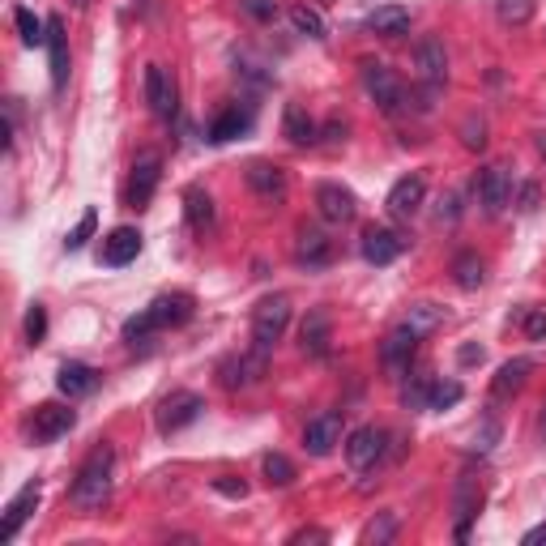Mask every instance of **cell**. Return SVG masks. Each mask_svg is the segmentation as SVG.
<instances>
[{"label": "cell", "instance_id": "f1b7e54d", "mask_svg": "<svg viewBox=\"0 0 546 546\" xmlns=\"http://www.w3.org/2000/svg\"><path fill=\"white\" fill-rule=\"evenodd\" d=\"M47 56H52V86L64 90V82H69V43H64L60 18H47Z\"/></svg>", "mask_w": 546, "mask_h": 546}, {"label": "cell", "instance_id": "ac0fdd59", "mask_svg": "<svg viewBox=\"0 0 546 546\" xmlns=\"http://www.w3.org/2000/svg\"><path fill=\"white\" fill-rule=\"evenodd\" d=\"M299 346H303V355H308V359H325L329 355V346H333V320H329L325 308H312L308 316H303Z\"/></svg>", "mask_w": 546, "mask_h": 546}, {"label": "cell", "instance_id": "f907efd6", "mask_svg": "<svg viewBox=\"0 0 546 546\" xmlns=\"http://www.w3.org/2000/svg\"><path fill=\"white\" fill-rule=\"evenodd\" d=\"M299 542H329V534H325V529H295L291 546H299Z\"/></svg>", "mask_w": 546, "mask_h": 546}, {"label": "cell", "instance_id": "f546056e", "mask_svg": "<svg viewBox=\"0 0 546 546\" xmlns=\"http://www.w3.org/2000/svg\"><path fill=\"white\" fill-rule=\"evenodd\" d=\"M367 26H372V35H380V39H397L410 30V9L406 5H380L372 18H367Z\"/></svg>", "mask_w": 546, "mask_h": 546}, {"label": "cell", "instance_id": "9a60e30c", "mask_svg": "<svg viewBox=\"0 0 546 546\" xmlns=\"http://www.w3.org/2000/svg\"><path fill=\"white\" fill-rule=\"evenodd\" d=\"M146 312L154 320V329H180L197 316V299H192L188 291H167V295H158Z\"/></svg>", "mask_w": 546, "mask_h": 546}, {"label": "cell", "instance_id": "44dd1931", "mask_svg": "<svg viewBox=\"0 0 546 546\" xmlns=\"http://www.w3.org/2000/svg\"><path fill=\"white\" fill-rule=\"evenodd\" d=\"M423 197H427V180L423 175H401V180L389 188V214L393 218H414L423 210Z\"/></svg>", "mask_w": 546, "mask_h": 546}, {"label": "cell", "instance_id": "8fae6325", "mask_svg": "<svg viewBox=\"0 0 546 546\" xmlns=\"http://www.w3.org/2000/svg\"><path fill=\"white\" fill-rule=\"evenodd\" d=\"M414 69H419V82L431 90H440L448 82V52L436 35H423L414 43Z\"/></svg>", "mask_w": 546, "mask_h": 546}, {"label": "cell", "instance_id": "7dc6e473", "mask_svg": "<svg viewBox=\"0 0 546 546\" xmlns=\"http://www.w3.org/2000/svg\"><path fill=\"white\" fill-rule=\"evenodd\" d=\"M214 491L227 495V500H244V495H248V483H239V478H214Z\"/></svg>", "mask_w": 546, "mask_h": 546}, {"label": "cell", "instance_id": "d6986e66", "mask_svg": "<svg viewBox=\"0 0 546 546\" xmlns=\"http://www.w3.org/2000/svg\"><path fill=\"white\" fill-rule=\"evenodd\" d=\"M483 508V483L474 474H461L453 487V512H457V538H470V521Z\"/></svg>", "mask_w": 546, "mask_h": 546}, {"label": "cell", "instance_id": "60d3db41", "mask_svg": "<svg viewBox=\"0 0 546 546\" xmlns=\"http://www.w3.org/2000/svg\"><path fill=\"white\" fill-rule=\"evenodd\" d=\"M427 397H431V376H423V372L406 384V393H401V401H406V410L427 406Z\"/></svg>", "mask_w": 546, "mask_h": 546}, {"label": "cell", "instance_id": "7bdbcfd3", "mask_svg": "<svg viewBox=\"0 0 546 546\" xmlns=\"http://www.w3.org/2000/svg\"><path fill=\"white\" fill-rule=\"evenodd\" d=\"M239 9L248 13L256 22H273L278 18V0H239Z\"/></svg>", "mask_w": 546, "mask_h": 546}, {"label": "cell", "instance_id": "52a82bcc", "mask_svg": "<svg viewBox=\"0 0 546 546\" xmlns=\"http://www.w3.org/2000/svg\"><path fill=\"white\" fill-rule=\"evenodd\" d=\"M512 171L508 163H491L474 175V192H478V205H483V214L495 218V214H504V205L512 201Z\"/></svg>", "mask_w": 546, "mask_h": 546}, {"label": "cell", "instance_id": "ee69618b", "mask_svg": "<svg viewBox=\"0 0 546 546\" xmlns=\"http://www.w3.org/2000/svg\"><path fill=\"white\" fill-rule=\"evenodd\" d=\"M521 325H525V337H529V342H546V312H542V308H529Z\"/></svg>", "mask_w": 546, "mask_h": 546}, {"label": "cell", "instance_id": "11a10c76", "mask_svg": "<svg viewBox=\"0 0 546 546\" xmlns=\"http://www.w3.org/2000/svg\"><path fill=\"white\" fill-rule=\"evenodd\" d=\"M542 431H546V414H542Z\"/></svg>", "mask_w": 546, "mask_h": 546}, {"label": "cell", "instance_id": "5bb4252c", "mask_svg": "<svg viewBox=\"0 0 546 546\" xmlns=\"http://www.w3.org/2000/svg\"><path fill=\"white\" fill-rule=\"evenodd\" d=\"M146 103L158 120H175V111H180V94H175V82L167 77L163 64H146Z\"/></svg>", "mask_w": 546, "mask_h": 546}, {"label": "cell", "instance_id": "cb8c5ba5", "mask_svg": "<svg viewBox=\"0 0 546 546\" xmlns=\"http://www.w3.org/2000/svg\"><path fill=\"white\" fill-rule=\"evenodd\" d=\"M56 389H60L64 397H69V401L90 397L94 389H99V372H94L90 363L69 359V363H60V372H56Z\"/></svg>", "mask_w": 546, "mask_h": 546}, {"label": "cell", "instance_id": "e575fe53", "mask_svg": "<svg viewBox=\"0 0 546 546\" xmlns=\"http://www.w3.org/2000/svg\"><path fill=\"white\" fill-rule=\"evenodd\" d=\"M393 534H397V512H380L376 521L363 525L359 542H363V546H384V542H393Z\"/></svg>", "mask_w": 546, "mask_h": 546}, {"label": "cell", "instance_id": "ab89813d", "mask_svg": "<svg viewBox=\"0 0 546 546\" xmlns=\"http://www.w3.org/2000/svg\"><path fill=\"white\" fill-rule=\"evenodd\" d=\"M461 146L465 150H487V120L483 116H470L461 124Z\"/></svg>", "mask_w": 546, "mask_h": 546}, {"label": "cell", "instance_id": "4dcf8cb0", "mask_svg": "<svg viewBox=\"0 0 546 546\" xmlns=\"http://www.w3.org/2000/svg\"><path fill=\"white\" fill-rule=\"evenodd\" d=\"M453 282L461 286V291H478V286L487 282V265H483V256L478 252H457L453 256Z\"/></svg>", "mask_w": 546, "mask_h": 546}, {"label": "cell", "instance_id": "db71d44e", "mask_svg": "<svg viewBox=\"0 0 546 546\" xmlns=\"http://www.w3.org/2000/svg\"><path fill=\"white\" fill-rule=\"evenodd\" d=\"M534 146H538V154L546 158V128H538V133H534Z\"/></svg>", "mask_w": 546, "mask_h": 546}, {"label": "cell", "instance_id": "74e56055", "mask_svg": "<svg viewBox=\"0 0 546 546\" xmlns=\"http://www.w3.org/2000/svg\"><path fill=\"white\" fill-rule=\"evenodd\" d=\"M13 22H18V30H22V43H26V47H39V43H47V22H39L30 9H18V13H13Z\"/></svg>", "mask_w": 546, "mask_h": 546}, {"label": "cell", "instance_id": "b9f144b4", "mask_svg": "<svg viewBox=\"0 0 546 546\" xmlns=\"http://www.w3.org/2000/svg\"><path fill=\"white\" fill-rule=\"evenodd\" d=\"M43 337H47V308H43V303H35V308L26 312V342L39 346Z\"/></svg>", "mask_w": 546, "mask_h": 546}, {"label": "cell", "instance_id": "2e32d148", "mask_svg": "<svg viewBox=\"0 0 546 546\" xmlns=\"http://www.w3.org/2000/svg\"><path fill=\"white\" fill-rule=\"evenodd\" d=\"M244 180H248V188H252L261 201H286V192H291V180H286V171H282L278 163H265V158L248 163Z\"/></svg>", "mask_w": 546, "mask_h": 546}, {"label": "cell", "instance_id": "1f68e13d", "mask_svg": "<svg viewBox=\"0 0 546 546\" xmlns=\"http://www.w3.org/2000/svg\"><path fill=\"white\" fill-rule=\"evenodd\" d=\"M406 325H410V329H419V333H436V329L444 325V308H440V303H431V299L410 303Z\"/></svg>", "mask_w": 546, "mask_h": 546}, {"label": "cell", "instance_id": "f5cc1de1", "mask_svg": "<svg viewBox=\"0 0 546 546\" xmlns=\"http://www.w3.org/2000/svg\"><path fill=\"white\" fill-rule=\"evenodd\" d=\"M546 542V525H538V529H529L525 534V546H542Z\"/></svg>", "mask_w": 546, "mask_h": 546}, {"label": "cell", "instance_id": "277c9868", "mask_svg": "<svg viewBox=\"0 0 546 546\" xmlns=\"http://www.w3.org/2000/svg\"><path fill=\"white\" fill-rule=\"evenodd\" d=\"M158 180H163V154L158 150H141L133 158V171H128V188H124V201L133 210H146L158 192Z\"/></svg>", "mask_w": 546, "mask_h": 546}, {"label": "cell", "instance_id": "7c38bea8", "mask_svg": "<svg viewBox=\"0 0 546 546\" xmlns=\"http://www.w3.org/2000/svg\"><path fill=\"white\" fill-rule=\"evenodd\" d=\"M316 210L325 222H333V227H346V222H355L359 214V201H355V192L342 188V184H316Z\"/></svg>", "mask_w": 546, "mask_h": 546}, {"label": "cell", "instance_id": "5b68a950", "mask_svg": "<svg viewBox=\"0 0 546 546\" xmlns=\"http://www.w3.org/2000/svg\"><path fill=\"white\" fill-rule=\"evenodd\" d=\"M201 410H205L201 393H192V389H175V393H167L163 401H158L154 423H158V431H163V436H175V431H184L188 423H197V419H201Z\"/></svg>", "mask_w": 546, "mask_h": 546}, {"label": "cell", "instance_id": "6da1fadb", "mask_svg": "<svg viewBox=\"0 0 546 546\" xmlns=\"http://www.w3.org/2000/svg\"><path fill=\"white\" fill-rule=\"evenodd\" d=\"M111 478H116V448L99 444V448H94V453L82 461V470H77L69 500L82 508V512H99V508L111 500Z\"/></svg>", "mask_w": 546, "mask_h": 546}, {"label": "cell", "instance_id": "83f0119b", "mask_svg": "<svg viewBox=\"0 0 546 546\" xmlns=\"http://www.w3.org/2000/svg\"><path fill=\"white\" fill-rule=\"evenodd\" d=\"M184 214H188V227L192 231H214V222H218V210H214V197L205 192L201 184H192L184 188Z\"/></svg>", "mask_w": 546, "mask_h": 546}, {"label": "cell", "instance_id": "4316f807", "mask_svg": "<svg viewBox=\"0 0 546 546\" xmlns=\"http://www.w3.org/2000/svg\"><path fill=\"white\" fill-rule=\"evenodd\" d=\"M282 137L291 141V146H316V141H320V128H316V120L308 116V107H303V103H286Z\"/></svg>", "mask_w": 546, "mask_h": 546}, {"label": "cell", "instance_id": "f6af8a7d", "mask_svg": "<svg viewBox=\"0 0 546 546\" xmlns=\"http://www.w3.org/2000/svg\"><path fill=\"white\" fill-rule=\"evenodd\" d=\"M436 218H440V222H457V218H461V192H440Z\"/></svg>", "mask_w": 546, "mask_h": 546}, {"label": "cell", "instance_id": "d6a6232c", "mask_svg": "<svg viewBox=\"0 0 546 546\" xmlns=\"http://www.w3.org/2000/svg\"><path fill=\"white\" fill-rule=\"evenodd\" d=\"M291 26L299 30V35H308V39H325L329 35V26H325V18H320V9H312V5H291Z\"/></svg>", "mask_w": 546, "mask_h": 546}, {"label": "cell", "instance_id": "603a6c76", "mask_svg": "<svg viewBox=\"0 0 546 546\" xmlns=\"http://www.w3.org/2000/svg\"><path fill=\"white\" fill-rule=\"evenodd\" d=\"M137 252H141V231H137V227H116V231L103 239L99 261L111 265V269H120V265H128V261H137Z\"/></svg>", "mask_w": 546, "mask_h": 546}, {"label": "cell", "instance_id": "484cf974", "mask_svg": "<svg viewBox=\"0 0 546 546\" xmlns=\"http://www.w3.org/2000/svg\"><path fill=\"white\" fill-rule=\"evenodd\" d=\"M252 128V111L248 107H239V103H231V107H222L218 116H214V124H210V137L214 146H227V141H235V137H244Z\"/></svg>", "mask_w": 546, "mask_h": 546}, {"label": "cell", "instance_id": "c3c4849f", "mask_svg": "<svg viewBox=\"0 0 546 546\" xmlns=\"http://www.w3.org/2000/svg\"><path fill=\"white\" fill-rule=\"evenodd\" d=\"M512 205H517L521 214L538 210V184H521V188H517V201H512Z\"/></svg>", "mask_w": 546, "mask_h": 546}, {"label": "cell", "instance_id": "30bf717a", "mask_svg": "<svg viewBox=\"0 0 546 546\" xmlns=\"http://www.w3.org/2000/svg\"><path fill=\"white\" fill-rule=\"evenodd\" d=\"M384 444H389V431L384 427H359L346 436V461L350 470H372V465L384 457Z\"/></svg>", "mask_w": 546, "mask_h": 546}, {"label": "cell", "instance_id": "f35d334b", "mask_svg": "<svg viewBox=\"0 0 546 546\" xmlns=\"http://www.w3.org/2000/svg\"><path fill=\"white\" fill-rule=\"evenodd\" d=\"M94 227H99V214L86 210L82 218H77V227H73L69 235H64V248H69V252H82V248H86V239L94 235Z\"/></svg>", "mask_w": 546, "mask_h": 546}, {"label": "cell", "instance_id": "7402d4cb", "mask_svg": "<svg viewBox=\"0 0 546 546\" xmlns=\"http://www.w3.org/2000/svg\"><path fill=\"white\" fill-rule=\"evenodd\" d=\"M39 483H26L18 495H13V500H9V508H5V521H0V538H5V542H13V538H18V529L30 521V517H35V508H39Z\"/></svg>", "mask_w": 546, "mask_h": 546}, {"label": "cell", "instance_id": "ba28073f", "mask_svg": "<svg viewBox=\"0 0 546 546\" xmlns=\"http://www.w3.org/2000/svg\"><path fill=\"white\" fill-rule=\"evenodd\" d=\"M419 329H410V325H397L389 337L380 342V363H384V372L389 376H406L410 372V363H414V350H419Z\"/></svg>", "mask_w": 546, "mask_h": 546}, {"label": "cell", "instance_id": "816d5d0a", "mask_svg": "<svg viewBox=\"0 0 546 546\" xmlns=\"http://www.w3.org/2000/svg\"><path fill=\"white\" fill-rule=\"evenodd\" d=\"M346 133H350V124L333 116V120H329V128H325V133H320V137H329V141H333V146H337V141H346Z\"/></svg>", "mask_w": 546, "mask_h": 546}, {"label": "cell", "instance_id": "3957f363", "mask_svg": "<svg viewBox=\"0 0 546 546\" xmlns=\"http://www.w3.org/2000/svg\"><path fill=\"white\" fill-rule=\"evenodd\" d=\"M363 90L372 94V103L384 111V116H397V111H406L410 94L406 86L397 82V73L389 69V64H376V60H363Z\"/></svg>", "mask_w": 546, "mask_h": 546}, {"label": "cell", "instance_id": "4fadbf2b", "mask_svg": "<svg viewBox=\"0 0 546 546\" xmlns=\"http://www.w3.org/2000/svg\"><path fill=\"white\" fill-rule=\"evenodd\" d=\"M337 444H342V414L320 410L316 419H308V427H303V448H308L312 457H329Z\"/></svg>", "mask_w": 546, "mask_h": 546}, {"label": "cell", "instance_id": "d590c367", "mask_svg": "<svg viewBox=\"0 0 546 546\" xmlns=\"http://www.w3.org/2000/svg\"><path fill=\"white\" fill-rule=\"evenodd\" d=\"M461 397H465L461 380H431V397H427V410H448V406H457Z\"/></svg>", "mask_w": 546, "mask_h": 546}, {"label": "cell", "instance_id": "7a4b0ae2", "mask_svg": "<svg viewBox=\"0 0 546 546\" xmlns=\"http://www.w3.org/2000/svg\"><path fill=\"white\" fill-rule=\"evenodd\" d=\"M286 325H291V299H286V295H265L252 308V346L256 350H273L282 342Z\"/></svg>", "mask_w": 546, "mask_h": 546}, {"label": "cell", "instance_id": "d4e9b609", "mask_svg": "<svg viewBox=\"0 0 546 546\" xmlns=\"http://www.w3.org/2000/svg\"><path fill=\"white\" fill-rule=\"evenodd\" d=\"M529 376H534V359H525V355L508 359L500 372H495V380H491V397H495V401H512V397L525 389Z\"/></svg>", "mask_w": 546, "mask_h": 546}, {"label": "cell", "instance_id": "ffe728a7", "mask_svg": "<svg viewBox=\"0 0 546 546\" xmlns=\"http://www.w3.org/2000/svg\"><path fill=\"white\" fill-rule=\"evenodd\" d=\"M401 252H406V239H401L393 227H367L363 231V261L367 265H393Z\"/></svg>", "mask_w": 546, "mask_h": 546}, {"label": "cell", "instance_id": "681fc988", "mask_svg": "<svg viewBox=\"0 0 546 546\" xmlns=\"http://www.w3.org/2000/svg\"><path fill=\"white\" fill-rule=\"evenodd\" d=\"M483 359H487V350H483V346H474V342L457 350V363H461V367H474V363H483Z\"/></svg>", "mask_w": 546, "mask_h": 546}, {"label": "cell", "instance_id": "bcb514c9", "mask_svg": "<svg viewBox=\"0 0 546 546\" xmlns=\"http://www.w3.org/2000/svg\"><path fill=\"white\" fill-rule=\"evenodd\" d=\"M495 440H500V423H495V419H487L483 427L474 431V448H478V453H487V448H495Z\"/></svg>", "mask_w": 546, "mask_h": 546}, {"label": "cell", "instance_id": "8d00e7d4", "mask_svg": "<svg viewBox=\"0 0 546 546\" xmlns=\"http://www.w3.org/2000/svg\"><path fill=\"white\" fill-rule=\"evenodd\" d=\"M495 18L504 26H525L534 18V0H495Z\"/></svg>", "mask_w": 546, "mask_h": 546}, {"label": "cell", "instance_id": "e0dca14e", "mask_svg": "<svg viewBox=\"0 0 546 546\" xmlns=\"http://www.w3.org/2000/svg\"><path fill=\"white\" fill-rule=\"evenodd\" d=\"M333 261V239L320 227H299L295 231V265L299 269H325Z\"/></svg>", "mask_w": 546, "mask_h": 546}, {"label": "cell", "instance_id": "8992f818", "mask_svg": "<svg viewBox=\"0 0 546 546\" xmlns=\"http://www.w3.org/2000/svg\"><path fill=\"white\" fill-rule=\"evenodd\" d=\"M269 372V350H244V355H227L218 363V384L222 389H231V393H239V389H252L256 380H261Z\"/></svg>", "mask_w": 546, "mask_h": 546}, {"label": "cell", "instance_id": "9c48e42d", "mask_svg": "<svg viewBox=\"0 0 546 546\" xmlns=\"http://www.w3.org/2000/svg\"><path fill=\"white\" fill-rule=\"evenodd\" d=\"M73 427H77V410L60 406V401H43V406H35V414H30V436L39 444H52L60 436H69Z\"/></svg>", "mask_w": 546, "mask_h": 546}, {"label": "cell", "instance_id": "836d02e7", "mask_svg": "<svg viewBox=\"0 0 546 546\" xmlns=\"http://www.w3.org/2000/svg\"><path fill=\"white\" fill-rule=\"evenodd\" d=\"M261 470H265V483L269 487H291L295 483V465H291V457H282V453H265L261 457Z\"/></svg>", "mask_w": 546, "mask_h": 546}]
</instances>
